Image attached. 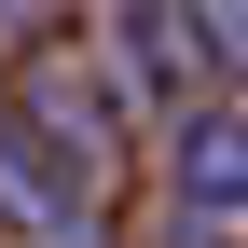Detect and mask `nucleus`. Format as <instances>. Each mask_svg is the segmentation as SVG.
Instances as JSON below:
<instances>
[{"mask_svg":"<svg viewBox=\"0 0 248 248\" xmlns=\"http://www.w3.org/2000/svg\"><path fill=\"white\" fill-rule=\"evenodd\" d=\"M55 14V0H0V42H28V28H42Z\"/></svg>","mask_w":248,"mask_h":248,"instance_id":"obj_6","label":"nucleus"},{"mask_svg":"<svg viewBox=\"0 0 248 248\" xmlns=\"http://www.w3.org/2000/svg\"><path fill=\"white\" fill-rule=\"evenodd\" d=\"M28 124H42V138H55V152H69V166H83V179H110V110H97V97H83V83H69V69H42V83H28Z\"/></svg>","mask_w":248,"mask_h":248,"instance_id":"obj_4","label":"nucleus"},{"mask_svg":"<svg viewBox=\"0 0 248 248\" xmlns=\"http://www.w3.org/2000/svg\"><path fill=\"white\" fill-rule=\"evenodd\" d=\"M0 207H14L42 248H97V179L28 124V97H0Z\"/></svg>","mask_w":248,"mask_h":248,"instance_id":"obj_2","label":"nucleus"},{"mask_svg":"<svg viewBox=\"0 0 248 248\" xmlns=\"http://www.w3.org/2000/svg\"><path fill=\"white\" fill-rule=\"evenodd\" d=\"M138 110H166V124H193V110H221L207 83H221V42H207V14L193 0H110V69Z\"/></svg>","mask_w":248,"mask_h":248,"instance_id":"obj_1","label":"nucleus"},{"mask_svg":"<svg viewBox=\"0 0 248 248\" xmlns=\"http://www.w3.org/2000/svg\"><path fill=\"white\" fill-rule=\"evenodd\" d=\"M166 207L193 234H248V110H193L166 138Z\"/></svg>","mask_w":248,"mask_h":248,"instance_id":"obj_3","label":"nucleus"},{"mask_svg":"<svg viewBox=\"0 0 248 248\" xmlns=\"http://www.w3.org/2000/svg\"><path fill=\"white\" fill-rule=\"evenodd\" d=\"M193 14H207V42H221L234 69H248V0H193Z\"/></svg>","mask_w":248,"mask_h":248,"instance_id":"obj_5","label":"nucleus"}]
</instances>
